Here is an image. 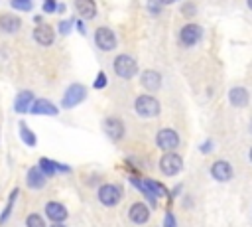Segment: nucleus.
Wrapping results in <instances>:
<instances>
[{"mask_svg":"<svg viewBox=\"0 0 252 227\" xmlns=\"http://www.w3.org/2000/svg\"><path fill=\"white\" fill-rule=\"evenodd\" d=\"M10 6L20 12H30L33 4H32V0H10Z\"/></svg>","mask_w":252,"mask_h":227,"instance_id":"nucleus-25","label":"nucleus"},{"mask_svg":"<svg viewBox=\"0 0 252 227\" xmlns=\"http://www.w3.org/2000/svg\"><path fill=\"white\" fill-rule=\"evenodd\" d=\"M33 105V93L32 91H20L16 95V101H14V111L16 113H28Z\"/></svg>","mask_w":252,"mask_h":227,"instance_id":"nucleus-15","label":"nucleus"},{"mask_svg":"<svg viewBox=\"0 0 252 227\" xmlns=\"http://www.w3.org/2000/svg\"><path fill=\"white\" fill-rule=\"evenodd\" d=\"M51 227H63V225H61V223H55V225H51Z\"/></svg>","mask_w":252,"mask_h":227,"instance_id":"nucleus-38","label":"nucleus"},{"mask_svg":"<svg viewBox=\"0 0 252 227\" xmlns=\"http://www.w3.org/2000/svg\"><path fill=\"white\" fill-rule=\"evenodd\" d=\"M20 26H22V20L16 18V16H12V14H2V16H0V30H2V32L14 34V32L20 30Z\"/></svg>","mask_w":252,"mask_h":227,"instance_id":"nucleus-20","label":"nucleus"},{"mask_svg":"<svg viewBox=\"0 0 252 227\" xmlns=\"http://www.w3.org/2000/svg\"><path fill=\"white\" fill-rule=\"evenodd\" d=\"M134 109L140 116H146V118H152L156 114H159V101L152 95H140L134 103Z\"/></svg>","mask_w":252,"mask_h":227,"instance_id":"nucleus-1","label":"nucleus"},{"mask_svg":"<svg viewBox=\"0 0 252 227\" xmlns=\"http://www.w3.org/2000/svg\"><path fill=\"white\" fill-rule=\"evenodd\" d=\"M211 176L217 180V182H228L232 178V166L224 160H219L211 166Z\"/></svg>","mask_w":252,"mask_h":227,"instance_id":"nucleus-10","label":"nucleus"},{"mask_svg":"<svg viewBox=\"0 0 252 227\" xmlns=\"http://www.w3.org/2000/svg\"><path fill=\"white\" fill-rule=\"evenodd\" d=\"M33 39H35L39 45H51L53 39H55V32H53L51 26L39 24V26L33 30Z\"/></svg>","mask_w":252,"mask_h":227,"instance_id":"nucleus-11","label":"nucleus"},{"mask_svg":"<svg viewBox=\"0 0 252 227\" xmlns=\"http://www.w3.org/2000/svg\"><path fill=\"white\" fill-rule=\"evenodd\" d=\"M26 182H28L30 188H33V189H41L43 184H45V174L41 172L39 166H37V168H30V170H28V176H26Z\"/></svg>","mask_w":252,"mask_h":227,"instance_id":"nucleus-19","label":"nucleus"},{"mask_svg":"<svg viewBox=\"0 0 252 227\" xmlns=\"http://www.w3.org/2000/svg\"><path fill=\"white\" fill-rule=\"evenodd\" d=\"M75 26H77V30H79L81 34H85V26H83V22H81V20H77V22H75Z\"/></svg>","mask_w":252,"mask_h":227,"instance_id":"nucleus-34","label":"nucleus"},{"mask_svg":"<svg viewBox=\"0 0 252 227\" xmlns=\"http://www.w3.org/2000/svg\"><path fill=\"white\" fill-rule=\"evenodd\" d=\"M161 2H163V4H171L173 0H161Z\"/></svg>","mask_w":252,"mask_h":227,"instance_id":"nucleus-36","label":"nucleus"},{"mask_svg":"<svg viewBox=\"0 0 252 227\" xmlns=\"http://www.w3.org/2000/svg\"><path fill=\"white\" fill-rule=\"evenodd\" d=\"M248 156H250V162H252V148H250V154Z\"/></svg>","mask_w":252,"mask_h":227,"instance_id":"nucleus-39","label":"nucleus"},{"mask_svg":"<svg viewBox=\"0 0 252 227\" xmlns=\"http://www.w3.org/2000/svg\"><path fill=\"white\" fill-rule=\"evenodd\" d=\"M211 148H213V142H211V140H207V142L201 146V152H209Z\"/></svg>","mask_w":252,"mask_h":227,"instance_id":"nucleus-33","label":"nucleus"},{"mask_svg":"<svg viewBox=\"0 0 252 227\" xmlns=\"http://www.w3.org/2000/svg\"><path fill=\"white\" fill-rule=\"evenodd\" d=\"M156 142H158V146H159L161 150L171 152V150L177 148V144H179V134H177L175 130H171V128H161V130L158 132V136H156Z\"/></svg>","mask_w":252,"mask_h":227,"instance_id":"nucleus-7","label":"nucleus"},{"mask_svg":"<svg viewBox=\"0 0 252 227\" xmlns=\"http://www.w3.org/2000/svg\"><path fill=\"white\" fill-rule=\"evenodd\" d=\"M122 197V188L118 184H104L98 189V201L102 205H116Z\"/></svg>","mask_w":252,"mask_h":227,"instance_id":"nucleus-6","label":"nucleus"},{"mask_svg":"<svg viewBox=\"0 0 252 227\" xmlns=\"http://www.w3.org/2000/svg\"><path fill=\"white\" fill-rule=\"evenodd\" d=\"M181 12H183V16H193V14H195V6H193V4H185V6L181 8Z\"/></svg>","mask_w":252,"mask_h":227,"instance_id":"nucleus-32","label":"nucleus"},{"mask_svg":"<svg viewBox=\"0 0 252 227\" xmlns=\"http://www.w3.org/2000/svg\"><path fill=\"white\" fill-rule=\"evenodd\" d=\"M94 43H96L98 49L110 51V49L116 47V36H114V32H112L110 28L100 26V28H96V32H94Z\"/></svg>","mask_w":252,"mask_h":227,"instance_id":"nucleus-4","label":"nucleus"},{"mask_svg":"<svg viewBox=\"0 0 252 227\" xmlns=\"http://www.w3.org/2000/svg\"><path fill=\"white\" fill-rule=\"evenodd\" d=\"M181 168H183V160H181V156L175 154V152H167V154H163L161 160H159V170H161L165 176H175V174L181 172Z\"/></svg>","mask_w":252,"mask_h":227,"instance_id":"nucleus-5","label":"nucleus"},{"mask_svg":"<svg viewBox=\"0 0 252 227\" xmlns=\"http://www.w3.org/2000/svg\"><path fill=\"white\" fill-rule=\"evenodd\" d=\"M114 73H116L118 77H122V79H132V77L138 73V63H136V59L130 57V55H126V53L118 55V57L114 59Z\"/></svg>","mask_w":252,"mask_h":227,"instance_id":"nucleus-2","label":"nucleus"},{"mask_svg":"<svg viewBox=\"0 0 252 227\" xmlns=\"http://www.w3.org/2000/svg\"><path fill=\"white\" fill-rule=\"evenodd\" d=\"M85 97H87V87L81 83H73L67 87L63 99H61V105H63V109H71V107L79 105L81 101H85Z\"/></svg>","mask_w":252,"mask_h":227,"instance_id":"nucleus-3","label":"nucleus"},{"mask_svg":"<svg viewBox=\"0 0 252 227\" xmlns=\"http://www.w3.org/2000/svg\"><path fill=\"white\" fill-rule=\"evenodd\" d=\"M93 87H94V89H104V87H106V73H104V71H98L96 79L93 81Z\"/></svg>","mask_w":252,"mask_h":227,"instance_id":"nucleus-29","label":"nucleus"},{"mask_svg":"<svg viewBox=\"0 0 252 227\" xmlns=\"http://www.w3.org/2000/svg\"><path fill=\"white\" fill-rule=\"evenodd\" d=\"M104 132L112 138V140H120L122 136H124V124H122V120L120 118H116V116H110V118H104Z\"/></svg>","mask_w":252,"mask_h":227,"instance_id":"nucleus-12","label":"nucleus"},{"mask_svg":"<svg viewBox=\"0 0 252 227\" xmlns=\"http://www.w3.org/2000/svg\"><path fill=\"white\" fill-rule=\"evenodd\" d=\"M144 184H146V188H148L156 197L167 195V189L163 188V184H159V182H156V180H144Z\"/></svg>","mask_w":252,"mask_h":227,"instance_id":"nucleus-22","label":"nucleus"},{"mask_svg":"<svg viewBox=\"0 0 252 227\" xmlns=\"http://www.w3.org/2000/svg\"><path fill=\"white\" fill-rule=\"evenodd\" d=\"M18 193H20V191H18V188L10 193V197H8V205H6V209L0 213V223H4V221L8 219V215H10V211H12V205H14V199L18 197Z\"/></svg>","mask_w":252,"mask_h":227,"instance_id":"nucleus-24","label":"nucleus"},{"mask_svg":"<svg viewBox=\"0 0 252 227\" xmlns=\"http://www.w3.org/2000/svg\"><path fill=\"white\" fill-rule=\"evenodd\" d=\"M75 10L83 20H91L96 16V4L94 0H75Z\"/></svg>","mask_w":252,"mask_h":227,"instance_id":"nucleus-18","label":"nucleus"},{"mask_svg":"<svg viewBox=\"0 0 252 227\" xmlns=\"http://www.w3.org/2000/svg\"><path fill=\"white\" fill-rule=\"evenodd\" d=\"M128 217H130L132 223L142 225V223H146V221L150 219V209H148L144 203H134V205L130 207V211H128Z\"/></svg>","mask_w":252,"mask_h":227,"instance_id":"nucleus-17","label":"nucleus"},{"mask_svg":"<svg viewBox=\"0 0 252 227\" xmlns=\"http://www.w3.org/2000/svg\"><path fill=\"white\" fill-rule=\"evenodd\" d=\"M71 20H61L59 24H57V28H59V34H63V36H67L69 32H71Z\"/></svg>","mask_w":252,"mask_h":227,"instance_id":"nucleus-30","label":"nucleus"},{"mask_svg":"<svg viewBox=\"0 0 252 227\" xmlns=\"http://www.w3.org/2000/svg\"><path fill=\"white\" fill-rule=\"evenodd\" d=\"M228 101L232 107H246L250 101V93L246 87H232L228 91Z\"/></svg>","mask_w":252,"mask_h":227,"instance_id":"nucleus-13","label":"nucleus"},{"mask_svg":"<svg viewBox=\"0 0 252 227\" xmlns=\"http://www.w3.org/2000/svg\"><path fill=\"white\" fill-rule=\"evenodd\" d=\"M20 138H22L28 146H35V134L28 128L26 122H20Z\"/></svg>","mask_w":252,"mask_h":227,"instance_id":"nucleus-23","label":"nucleus"},{"mask_svg":"<svg viewBox=\"0 0 252 227\" xmlns=\"http://www.w3.org/2000/svg\"><path fill=\"white\" fill-rule=\"evenodd\" d=\"M57 6H59V4H57L55 0H43V2H41V10H43L45 14H55V12H57Z\"/></svg>","mask_w":252,"mask_h":227,"instance_id":"nucleus-28","label":"nucleus"},{"mask_svg":"<svg viewBox=\"0 0 252 227\" xmlns=\"http://www.w3.org/2000/svg\"><path fill=\"white\" fill-rule=\"evenodd\" d=\"M26 227H45V221H43V217H39L37 213H32V215H28V219H26Z\"/></svg>","mask_w":252,"mask_h":227,"instance_id":"nucleus-26","label":"nucleus"},{"mask_svg":"<svg viewBox=\"0 0 252 227\" xmlns=\"http://www.w3.org/2000/svg\"><path fill=\"white\" fill-rule=\"evenodd\" d=\"M140 83L146 91H158L161 87V75L154 69H146L142 75H140Z\"/></svg>","mask_w":252,"mask_h":227,"instance_id":"nucleus-9","label":"nucleus"},{"mask_svg":"<svg viewBox=\"0 0 252 227\" xmlns=\"http://www.w3.org/2000/svg\"><path fill=\"white\" fill-rule=\"evenodd\" d=\"M57 12H65V4H59L57 6Z\"/></svg>","mask_w":252,"mask_h":227,"instance_id":"nucleus-35","label":"nucleus"},{"mask_svg":"<svg viewBox=\"0 0 252 227\" xmlns=\"http://www.w3.org/2000/svg\"><path fill=\"white\" fill-rule=\"evenodd\" d=\"M39 168H41V172H43V174H47V176H53L57 170H59V172H71V168H69V166L57 164V162L47 160V158H41V160H39Z\"/></svg>","mask_w":252,"mask_h":227,"instance_id":"nucleus-21","label":"nucleus"},{"mask_svg":"<svg viewBox=\"0 0 252 227\" xmlns=\"http://www.w3.org/2000/svg\"><path fill=\"white\" fill-rule=\"evenodd\" d=\"M163 6H165V4H163L161 0H148V12H150L152 16H158Z\"/></svg>","mask_w":252,"mask_h":227,"instance_id":"nucleus-27","label":"nucleus"},{"mask_svg":"<svg viewBox=\"0 0 252 227\" xmlns=\"http://www.w3.org/2000/svg\"><path fill=\"white\" fill-rule=\"evenodd\" d=\"M45 213H47V217H49L53 223H61V221L67 219V209H65L61 203H57V201H49V203L45 205Z\"/></svg>","mask_w":252,"mask_h":227,"instance_id":"nucleus-16","label":"nucleus"},{"mask_svg":"<svg viewBox=\"0 0 252 227\" xmlns=\"http://www.w3.org/2000/svg\"><path fill=\"white\" fill-rule=\"evenodd\" d=\"M30 113L32 114H49V116H55L59 113V109L51 101H47V99H37V101H33Z\"/></svg>","mask_w":252,"mask_h":227,"instance_id":"nucleus-14","label":"nucleus"},{"mask_svg":"<svg viewBox=\"0 0 252 227\" xmlns=\"http://www.w3.org/2000/svg\"><path fill=\"white\" fill-rule=\"evenodd\" d=\"M163 227H177L173 213H165V219H163Z\"/></svg>","mask_w":252,"mask_h":227,"instance_id":"nucleus-31","label":"nucleus"},{"mask_svg":"<svg viewBox=\"0 0 252 227\" xmlns=\"http://www.w3.org/2000/svg\"><path fill=\"white\" fill-rule=\"evenodd\" d=\"M246 2H248V8L252 10V0H246Z\"/></svg>","mask_w":252,"mask_h":227,"instance_id":"nucleus-37","label":"nucleus"},{"mask_svg":"<svg viewBox=\"0 0 252 227\" xmlns=\"http://www.w3.org/2000/svg\"><path fill=\"white\" fill-rule=\"evenodd\" d=\"M201 26H197V24H187V26H183L181 28V32H179V41L183 43V45H195L197 41H199V38H201Z\"/></svg>","mask_w":252,"mask_h":227,"instance_id":"nucleus-8","label":"nucleus"}]
</instances>
